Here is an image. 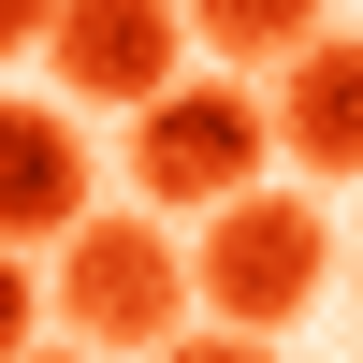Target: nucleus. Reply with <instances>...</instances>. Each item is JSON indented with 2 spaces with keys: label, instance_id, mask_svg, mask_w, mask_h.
<instances>
[{
  "label": "nucleus",
  "instance_id": "obj_1",
  "mask_svg": "<svg viewBox=\"0 0 363 363\" xmlns=\"http://www.w3.org/2000/svg\"><path fill=\"white\" fill-rule=\"evenodd\" d=\"M262 160H277V102H247V73H174L131 116V189L174 218H218L233 189H262Z\"/></svg>",
  "mask_w": 363,
  "mask_h": 363
},
{
  "label": "nucleus",
  "instance_id": "obj_2",
  "mask_svg": "<svg viewBox=\"0 0 363 363\" xmlns=\"http://www.w3.org/2000/svg\"><path fill=\"white\" fill-rule=\"evenodd\" d=\"M189 306H203V277H189V247H174L160 218H102V203H87V218L58 233V320H73L87 349H174Z\"/></svg>",
  "mask_w": 363,
  "mask_h": 363
},
{
  "label": "nucleus",
  "instance_id": "obj_3",
  "mask_svg": "<svg viewBox=\"0 0 363 363\" xmlns=\"http://www.w3.org/2000/svg\"><path fill=\"white\" fill-rule=\"evenodd\" d=\"M189 277H203V320H247V335H291V320L320 306V277H335V218H320L306 189H233L218 218H203Z\"/></svg>",
  "mask_w": 363,
  "mask_h": 363
},
{
  "label": "nucleus",
  "instance_id": "obj_4",
  "mask_svg": "<svg viewBox=\"0 0 363 363\" xmlns=\"http://www.w3.org/2000/svg\"><path fill=\"white\" fill-rule=\"evenodd\" d=\"M203 29H189V0H58V87L73 102H116V116H145L174 87V58H189Z\"/></svg>",
  "mask_w": 363,
  "mask_h": 363
},
{
  "label": "nucleus",
  "instance_id": "obj_5",
  "mask_svg": "<svg viewBox=\"0 0 363 363\" xmlns=\"http://www.w3.org/2000/svg\"><path fill=\"white\" fill-rule=\"evenodd\" d=\"M73 218H87V145H73V116L0 87V247H58Z\"/></svg>",
  "mask_w": 363,
  "mask_h": 363
},
{
  "label": "nucleus",
  "instance_id": "obj_6",
  "mask_svg": "<svg viewBox=\"0 0 363 363\" xmlns=\"http://www.w3.org/2000/svg\"><path fill=\"white\" fill-rule=\"evenodd\" d=\"M277 145L306 174H363V44L320 29L306 58H277Z\"/></svg>",
  "mask_w": 363,
  "mask_h": 363
},
{
  "label": "nucleus",
  "instance_id": "obj_7",
  "mask_svg": "<svg viewBox=\"0 0 363 363\" xmlns=\"http://www.w3.org/2000/svg\"><path fill=\"white\" fill-rule=\"evenodd\" d=\"M203 58H306L320 44V0H189Z\"/></svg>",
  "mask_w": 363,
  "mask_h": 363
},
{
  "label": "nucleus",
  "instance_id": "obj_8",
  "mask_svg": "<svg viewBox=\"0 0 363 363\" xmlns=\"http://www.w3.org/2000/svg\"><path fill=\"white\" fill-rule=\"evenodd\" d=\"M44 306H58V291H29V247H0V363H29Z\"/></svg>",
  "mask_w": 363,
  "mask_h": 363
},
{
  "label": "nucleus",
  "instance_id": "obj_9",
  "mask_svg": "<svg viewBox=\"0 0 363 363\" xmlns=\"http://www.w3.org/2000/svg\"><path fill=\"white\" fill-rule=\"evenodd\" d=\"M145 363H277V335H247V320H203V335H174V349H145Z\"/></svg>",
  "mask_w": 363,
  "mask_h": 363
},
{
  "label": "nucleus",
  "instance_id": "obj_10",
  "mask_svg": "<svg viewBox=\"0 0 363 363\" xmlns=\"http://www.w3.org/2000/svg\"><path fill=\"white\" fill-rule=\"evenodd\" d=\"M58 44V0H0V58H44Z\"/></svg>",
  "mask_w": 363,
  "mask_h": 363
},
{
  "label": "nucleus",
  "instance_id": "obj_11",
  "mask_svg": "<svg viewBox=\"0 0 363 363\" xmlns=\"http://www.w3.org/2000/svg\"><path fill=\"white\" fill-rule=\"evenodd\" d=\"M29 363H87V349H29Z\"/></svg>",
  "mask_w": 363,
  "mask_h": 363
}]
</instances>
